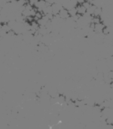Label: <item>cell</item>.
<instances>
[{
    "label": "cell",
    "instance_id": "6da1fadb",
    "mask_svg": "<svg viewBox=\"0 0 113 129\" xmlns=\"http://www.w3.org/2000/svg\"><path fill=\"white\" fill-rule=\"evenodd\" d=\"M59 16L60 18L63 20H66L69 18H70V14L69 13V10L66 8H62L59 12Z\"/></svg>",
    "mask_w": 113,
    "mask_h": 129
},
{
    "label": "cell",
    "instance_id": "7a4b0ae2",
    "mask_svg": "<svg viewBox=\"0 0 113 129\" xmlns=\"http://www.w3.org/2000/svg\"><path fill=\"white\" fill-rule=\"evenodd\" d=\"M106 26L104 24L103 22L101 23H96L95 24V27H94V32L95 33H103V31L104 30V28L106 27Z\"/></svg>",
    "mask_w": 113,
    "mask_h": 129
},
{
    "label": "cell",
    "instance_id": "3957f363",
    "mask_svg": "<svg viewBox=\"0 0 113 129\" xmlns=\"http://www.w3.org/2000/svg\"><path fill=\"white\" fill-rule=\"evenodd\" d=\"M76 8H77V11H78V14L80 15H84L85 14H87V9L83 5H78L76 6Z\"/></svg>",
    "mask_w": 113,
    "mask_h": 129
},
{
    "label": "cell",
    "instance_id": "277c9868",
    "mask_svg": "<svg viewBox=\"0 0 113 129\" xmlns=\"http://www.w3.org/2000/svg\"><path fill=\"white\" fill-rule=\"evenodd\" d=\"M68 10H69V13L70 14V17H74L76 14H78V11H77V8H76V7L71 8Z\"/></svg>",
    "mask_w": 113,
    "mask_h": 129
},
{
    "label": "cell",
    "instance_id": "5b68a950",
    "mask_svg": "<svg viewBox=\"0 0 113 129\" xmlns=\"http://www.w3.org/2000/svg\"><path fill=\"white\" fill-rule=\"evenodd\" d=\"M82 5H83L84 6V8H85L87 10L88 8H90V7L92 5V4H91L89 1H85V2H84L82 4Z\"/></svg>",
    "mask_w": 113,
    "mask_h": 129
},
{
    "label": "cell",
    "instance_id": "8992f818",
    "mask_svg": "<svg viewBox=\"0 0 113 129\" xmlns=\"http://www.w3.org/2000/svg\"><path fill=\"white\" fill-rule=\"evenodd\" d=\"M39 1V0H29V2H28V3H30L32 6L34 7L36 5V3H37Z\"/></svg>",
    "mask_w": 113,
    "mask_h": 129
},
{
    "label": "cell",
    "instance_id": "52a82bcc",
    "mask_svg": "<svg viewBox=\"0 0 113 129\" xmlns=\"http://www.w3.org/2000/svg\"><path fill=\"white\" fill-rule=\"evenodd\" d=\"M86 0H77V2L78 3V5H82V4L85 2Z\"/></svg>",
    "mask_w": 113,
    "mask_h": 129
}]
</instances>
